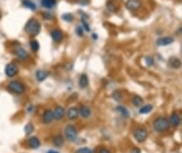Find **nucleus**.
I'll return each mask as SVG.
<instances>
[{"instance_id":"obj_1","label":"nucleus","mask_w":182,"mask_h":153,"mask_svg":"<svg viewBox=\"0 0 182 153\" xmlns=\"http://www.w3.org/2000/svg\"><path fill=\"white\" fill-rule=\"evenodd\" d=\"M25 30H26V33L28 34V35H30V36H37V35L40 33L39 21L34 18L28 20V22L26 24Z\"/></svg>"},{"instance_id":"obj_2","label":"nucleus","mask_w":182,"mask_h":153,"mask_svg":"<svg viewBox=\"0 0 182 153\" xmlns=\"http://www.w3.org/2000/svg\"><path fill=\"white\" fill-rule=\"evenodd\" d=\"M169 128H170V122L165 117H158L153 122V129L159 133L167 131Z\"/></svg>"},{"instance_id":"obj_3","label":"nucleus","mask_w":182,"mask_h":153,"mask_svg":"<svg viewBox=\"0 0 182 153\" xmlns=\"http://www.w3.org/2000/svg\"><path fill=\"white\" fill-rule=\"evenodd\" d=\"M8 90H10L12 93H15V94H24L26 91V87L25 85L22 84L21 82H19V80H11L10 83L8 84Z\"/></svg>"},{"instance_id":"obj_4","label":"nucleus","mask_w":182,"mask_h":153,"mask_svg":"<svg viewBox=\"0 0 182 153\" xmlns=\"http://www.w3.org/2000/svg\"><path fill=\"white\" fill-rule=\"evenodd\" d=\"M133 136L138 142L142 143L148 138V131L143 128H138L133 131Z\"/></svg>"},{"instance_id":"obj_5","label":"nucleus","mask_w":182,"mask_h":153,"mask_svg":"<svg viewBox=\"0 0 182 153\" xmlns=\"http://www.w3.org/2000/svg\"><path fill=\"white\" fill-rule=\"evenodd\" d=\"M65 136L66 138L68 140V141H75L77 138V130L76 128L72 125V124H69L65 128Z\"/></svg>"},{"instance_id":"obj_6","label":"nucleus","mask_w":182,"mask_h":153,"mask_svg":"<svg viewBox=\"0 0 182 153\" xmlns=\"http://www.w3.org/2000/svg\"><path fill=\"white\" fill-rule=\"evenodd\" d=\"M18 66L14 64V63H10V64H8L6 66V68H5V74H6V76L7 77H14L16 76L17 74H18Z\"/></svg>"},{"instance_id":"obj_7","label":"nucleus","mask_w":182,"mask_h":153,"mask_svg":"<svg viewBox=\"0 0 182 153\" xmlns=\"http://www.w3.org/2000/svg\"><path fill=\"white\" fill-rule=\"evenodd\" d=\"M15 54L16 56L18 57V59H20V60H26V59H28V57H29V54L26 51V49H24V48L20 47V46L16 47Z\"/></svg>"},{"instance_id":"obj_8","label":"nucleus","mask_w":182,"mask_h":153,"mask_svg":"<svg viewBox=\"0 0 182 153\" xmlns=\"http://www.w3.org/2000/svg\"><path fill=\"white\" fill-rule=\"evenodd\" d=\"M125 7L131 11L138 10V8L141 7V1L140 0H128L125 4Z\"/></svg>"},{"instance_id":"obj_9","label":"nucleus","mask_w":182,"mask_h":153,"mask_svg":"<svg viewBox=\"0 0 182 153\" xmlns=\"http://www.w3.org/2000/svg\"><path fill=\"white\" fill-rule=\"evenodd\" d=\"M53 113H54L55 120L60 121L64 119V116H65V109H64V107H62V106H57V107H55V109L53 111Z\"/></svg>"},{"instance_id":"obj_10","label":"nucleus","mask_w":182,"mask_h":153,"mask_svg":"<svg viewBox=\"0 0 182 153\" xmlns=\"http://www.w3.org/2000/svg\"><path fill=\"white\" fill-rule=\"evenodd\" d=\"M41 119H43V122H44L45 124L51 123V122L55 120L53 111H51V109H46L44 112V114H43V117H41Z\"/></svg>"},{"instance_id":"obj_11","label":"nucleus","mask_w":182,"mask_h":153,"mask_svg":"<svg viewBox=\"0 0 182 153\" xmlns=\"http://www.w3.org/2000/svg\"><path fill=\"white\" fill-rule=\"evenodd\" d=\"M80 115V109L75 107V106H72V107H69L68 111H67V117H68L69 120H76L77 117Z\"/></svg>"},{"instance_id":"obj_12","label":"nucleus","mask_w":182,"mask_h":153,"mask_svg":"<svg viewBox=\"0 0 182 153\" xmlns=\"http://www.w3.org/2000/svg\"><path fill=\"white\" fill-rule=\"evenodd\" d=\"M173 41H174L173 37H161L157 40V45L158 46H167V45H171Z\"/></svg>"},{"instance_id":"obj_13","label":"nucleus","mask_w":182,"mask_h":153,"mask_svg":"<svg viewBox=\"0 0 182 153\" xmlns=\"http://www.w3.org/2000/svg\"><path fill=\"white\" fill-rule=\"evenodd\" d=\"M50 36H51V38H53V40H54L55 43H60V41L63 40V38H64V36H63V33L59 29L51 30Z\"/></svg>"},{"instance_id":"obj_14","label":"nucleus","mask_w":182,"mask_h":153,"mask_svg":"<svg viewBox=\"0 0 182 153\" xmlns=\"http://www.w3.org/2000/svg\"><path fill=\"white\" fill-rule=\"evenodd\" d=\"M49 73H48L47 70H44V69H39V70H37L36 72V80L38 82H44L46 78L48 77Z\"/></svg>"},{"instance_id":"obj_15","label":"nucleus","mask_w":182,"mask_h":153,"mask_svg":"<svg viewBox=\"0 0 182 153\" xmlns=\"http://www.w3.org/2000/svg\"><path fill=\"white\" fill-rule=\"evenodd\" d=\"M28 145H29L31 149H38L40 146L39 138H37V136H31V138L28 140Z\"/></svg>"},{"instance_id":"obj_16","label":"nucleus","mask_w":182,"mask_h":153,"mask_svg":"<svg viewBox=\"0 0 182 153\" xmlns=\"http://www.w3.org/2000/svg\"><path fill=\"white\" fill-rule=\"evenodd\" d=\"M80 88H86L88 86V76L86 74H82L80 76V80H78Z\"/></svg>"},{"instance_id":"obj_17","label":"nucleus","mask_w":182,"mask_h":153,"mask_svg":"<svg viewBox=\"0 0 182 153\" xmlns=\"http://www.w3.org/2000/svg\"><path fill=\"white\" fill-rule=\"evenodd\" d=\"M80 115L83 119H88L91 116V109L87 106H80Z\"/></svg>"},{"instance_id":"obj_18","label":"nucleus","mask_w":182,"mask_h":153,"mask_svg":"<svg viewBox=\"0 0 182 153\" xmlns=\"http://www.w3.org/2000/svg\"><path fill=\"white\" fill-rule=\"evenodd\" d=\"M53 143H54L55 146L60 148V146L64 145V138H63L62 135H55L53 138Z\"/></svg>"},{"instance_id":"obj_19","label":"nucleus","mask_w":182,"mask_h":153,"mask_svg":"<svg viewBox=\"0 0 182 153\" xmlns=\"http://www.w3.org/2000/svg\"><path fill=\"white\" fill-rule=\"evenodd\" d=\"M169 64H170V66H171L172 68L177 69L181 66V60L179 58H177V57H171V58L169 59Z\"/></svg>"},{"instance_id":"obj_20","label":"nucleus","mask_w":182,"mask_h":153,"mask_svg":"<svg viewBox=\"0 0 182 153\" xmlns=\"http://www.w3.org/2000/svg\"><path fill=\"white\" fill-rule=\"evenodd\" d=\"M170 124L173 125V126H179V124H180V117L177 113H173L170 117Z\"/></svg>"},{"instance_id":"obj_21","label":"nucleus","mask_w":182,"mask_h":153,"mask_svg":"<svg viewBox=\"0 0 182 153\" xmlns=\"http://www.w3.org/2000/svg\"><path fill=\"white\" fill-rule=\"evenodd\" d=\"M132 104L136 107H141L143 105V99L140 96H133L132 97Z\"/></svg>"},{"instance_id":"obj_22","label":"nucleus","mask_w":182,"mask_h":153,"mask_svg":"<svg viewBox=\"0 0 182 153\" xmlns=\"http://www.w3.org/2000/svg\"><path fill=\"white\" fill-rule=\"evenodd\" d=\"M116 111L119 112V113L122 115L123 117H125V119H128V116H130V113H128V111L124 106H117L116 107Z\"/></svg>"},{"instance_id":"obj_23","label":"nucleus","mask_w":182,"mask_h":153,"mask_svg":"<svg viewBox=\"0 0 182 153\" xmlns=\"http://www.w3.org/2000/svg\"><path fill=\"white\" fill-rule=\"evenodd\" d=\"M55 4H56V0H41V5L45 8H48V9L54 7Z\"/></svg>"},{"instance_id":"obj_24","label":"nucleus","mask_w":182,"mask_h":153,"mask_svg":"<svg viewBox=\"0 0 182 153\" xmlns=\"http://www.w3.org/2000/svg\"><path fill=\"white\" fill-rule=\"evenodd\" d=\"M22 5H24V7L28 8L30 10H36V5L34 4L33 1H30V0H24Z\"/></svg>"},{"instance_id":"obj_25","label":"nucleus","mask_w":182,"mask_h":153,"mask_svg":"<svg viewBox=\"0 0 182 153\" xmlns=\"http://www.w3.org/2000/svg\"><path fill=\"white\" fill-rule=\"evenodd\" d=\"M29 45H30V48H31V50L35 51V53H36V51H38V49H39V43H38L37 40L31 39V40H30Z\"/></svg>"},{"instance_id":"obj_26","label":"nucleus","mask_w":182,"mask_h":153,"mask_svg":"<svg viewBox=\"0 0 182 153\" xmlns=\"http://www.w3.org/2000/svg\"><path fill=\"white\" fill-rule=\"evenodd\" d=\"M153 106L152 105H144L143 107H140V114H146V113H150L151 111H152Z\"/></svg>"},{"instance_id":"obj_27","label":"nucleus","mask_w":182,"mask_h":153,"mask_svg":"<svg viewBox=\"0 0 182 153\" xmlns=\"http://www.w3.org/2000/svg\"><path fill=\"white\" fill-rule=\"evenodd\" d=\"M33 131H34V125L31 123H28L25 126V133L27 135H29V134H31V133H33Z\"/></svg>"},{"instance_id":"obj_28","label":"nucleus","mask_w":182,"mask_h":153,"mask_svg":"<svg viewBox=\"0 0 182 153\" xmlns=\"http://www.w3.org/2000/svg\"><path fill=\"white\" fill-rule=\"evenodd\" d=\"M112 97H113L116 102H120L121 99H122V94H121L120 91H115L113 94H112Z\"/></svg>"},{"instance_id":"obj_29","label":"nucleus","mask_w":182,"mask_h":153,"mask_svg":"<svg viewBox=\"0 0 182 153\" xmlns=\"http://www.w3.org/2000/svg\"><path fill=\"white\" fill-rule=\"evenodd\" d=\"M76 153H94L93 150L89 149V148H80L76 151Z\"/></svg>"},{"instance_id":"obj_30","label":"nucleus","mask_w":182,"mask_h":153,"mask_svg":"<svg viewBox=\"0 0 182 153\" xmlns=\"http://www.w3.org/2000/svg\"><path fill=\"white\" fill-rule=\"evenodd\" d=\"M62 17H63V19H64L65 21H68V22H72V21H73V19H74L73 15H70V14H64Z\"/></svg>"},{"instance_id":"obj_31","label":"nucleus","mask_w":182,"mask_h":153,"mask_svg":"<svg viewBox=\"0 0 182 153\" xmlns=\"http://www.w3.org/2000/svg\"><path fill=\"white\" fill-rule=\"evenodd\" d=\"M145 60H146V65H148V66H153V65H154V60H153L152 57H146Z\"/></svg>"},{"instance_id":"obj_32","label":"nucleus","mask_w":182,"mask_h":153,"mask_svg":"<svg viewBox=\"0 0 182 153\" xmlns=\"http://www.w3.org/2000/svg\"><path fill=\"white\" fill-rule=\"evenodd\" d=\"M76 2L80 6H86L89 4V0H76Z\"/></svg>"},{"instance_id":"obj_33","label":"nucleus","mask_w":182,"mask_h":153,"mask_svg":"<svg viewBox=\"0 0 182 153\" xmlns=\"http://www.w3.org/2000/svg\"><path fill=\"white\" fill-rule=\"evenodd\" d=\"M76 34L80 37H83V29H82V27H80V26H78V27L76 28Z\"/></svg>"},{"instance_id":"obj_34","label":"nucleus","mask_w":182,"mask_h":153,"mask_svg":"<svg viewBox=\"0 0 182 153\" xmlns=\"http://www.w3.org/2000/svg\"><path fill=\"white\" fill-rule=\"evenodd\" d=\"M82 21H83V25H84V29L86 30V31H89V26H88L87 24L85 22V20H84V19H82Z\"/></svg>"},{"instance_id":"obj_35","label":"nucleus","mask_w":182,"mask_h":153,"mask_svg":"<svg viewBox=\"0 0 182 153\" xmlns=\"http://www.w3.org/2000/svg\"><path fill=\"white\" fill-rule=\"evenodd\" d=\"M99 153H111V152H109V150H107L106 148H102V149L99 150Z\"/></svg>"},{"instance_id":"obj_36","label":"nucleus","mask_w":182,"mask_h":153,"mask_svg":"<svg viewBox=\"0 0 182 153\" xmlns=\"http://www.w3.org/2000/svg\"><path fill=\"white\" fill-rule=\"evenodd\" d=\"M131 153H141V150L138 149V148H134V149L131 151Z\"/></svg>"},{"instance_id":"obj_37","label":"nucleus","mask_w":182,"mask_h":153,"mask_svg":"<svg viewBox=\"0 0 182 153\" xmlns=\"http://www.w3.org/2000/svg\"><path fill=\"white\" fill-rule=\"evenodd\" d=\"M27 111H28L29 113L34 112V106H33V105H29V106H28V109H27Z\"/></svg>"},{"instance_id":"obj_38","label":"nucleus","mask_w":182,"mask_h":153,"mask_svg":"<svg viewBox=\"0 0 182 153\" xmlns=\"http://www.w3.org/2000/svg\"><path fill=\"white\" fill-rule=\"evenodd\" d=\"M44 16L46 17L45 19H51V16L50 15H47V14H44Z\"/></svg>"},{"instance_id":"obj_39","label":"nucleus","mask_w":182,"mask_h":153,"mask_svg":"<svg viewBox=\"0 0 182 153\" xmlns=\"http://www.w3.org/2000/svg\"><path fill=\"white\" fill-rule=\"evenodd\" d=\"M47 153H59V152H57V151H54V150H49V151H47Z\"/></svg>"},{"instance_id":"obj_40","label":"nucleus","mask_w":182,"mask_h":153,"mask_svg":"<svg viewBox=\"0 0 182 153\" xmlns=\"http://www.w3.org/2000/svg\"><path fill=\"white\" fill-rule=\"evenodd\" d=\"M178 34H180V35H182V27H180V28H179Z\"/></svg>"},{"instance_id":"obj_41","label":"nucleus","mask_w":182,"mask_h":153,"mask_svg":"<svg viewBox=\"0 0 182 153\" xmlns=\"http://www.w3.org/2000/svg\"><path fill=\"white\" fill-rule=\"evenodd\" d=\"M93 38H94V39H96V38H97V35H95V34H94V35H93Z\"/></svg>"},{"instance_id":"obj_42","label":"nucleus","mask_w":182,"mask_h":153,"mask_svg":"<svg viewBox=\"0 0 182 153\" xmlns=\"http://www.w3.org/2000/svg\"><path fill=\"white\" fill-rule=\"evenodd\" d=\"M0 18H1V12H0Z\"/></svg>"}]
</instances>
